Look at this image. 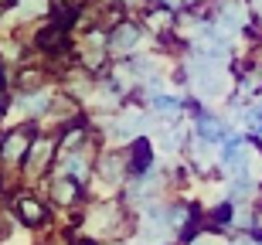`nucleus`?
Segmentation results:
<instances>
[{
  "mask_svg": "<svg viewBox=\"0 0 262 245\" xmlns=\"http://www.w3.org/2000/svg\"><path fill=\"white\" fill-rule=\"evenodd\" d=\"M157 109H164V113H177V102H174V99H157Z\"/></svg>",
  "mask_w": 262,
  "mask_h": 245,
  "instance_id": "1",
  "label": "nucleus"
}]
</instances>
